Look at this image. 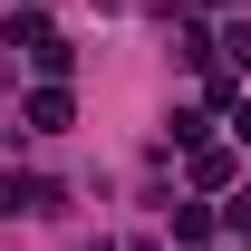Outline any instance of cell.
Returning a JSON list of instances; mask_svg holds the SVG:
<instances>
[{"mask_svg":"<svg viewBox=\"0 0 251 251\" xmlns=\"http://www.w3.org/2000/svg\"><path fill=\"white\" fill-rule=\"evenodd\" d=\"M29 126H39V135H58V126H68V87H39V97H29Z\"/></svg>","mask_w":251,"mask_h":251,"instance_id":"obj_1","label":"cell"},{"mask_svg":"<svg viewBox=\"0 0 251 251\" xmlns=\"http://www.w3.org/2000/svg\"><path fill=\"white\" fill-rule=\"evenodd\" d=\"M222 58H242V68H251V20H232V29H222Z\"/></svg>","mask_w":251,"mask_h":251,"instance_id":"obj_2","label":"cell"}]
</instances>
